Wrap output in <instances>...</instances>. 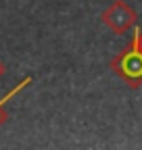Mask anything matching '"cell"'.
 I'll use <instances>...</instances> for the list:
<instances>
[{
  "instance_id": "4",
  "label": "cell",
  "mask_w": 142,
  "mask_h": 150,
  "mask_svg": "<svg viewBox=\"0 0 142 150\" xmlns=\"http://www.w3.org/2000/svg\"><path fill=\"white\" fill-rule=\"evenodd\" d=\"M132 40H134V42H136V46L142 50V29H140V27H136V29H134V35H132Z\"/></svg>"
},
{
  "instance_id": "5",
  "label": "cell",
  "mask_w": 142,
  "mask_h": 150,
  "mask_svg": "<svg viewBox=\"0 0 142 150\" xmlns=\"http://www.w3.org/2000/svg\"><path fill=\"white\" fill-rule=\"evenodd\" d=\"M2 71H4V65H2V63H0V75H2Z\"/></svg>"
},
{
  "instance_id": "2",
  "label": "cell",
  "mask_w": 142,
  "mask_h": 150,
  "mask_svg": "<svg viewBox=\"0 0 142 150\" xmlns=\"http://www.w3.org/2000/svg\"><path fill=\"white\" fill-rule=\"evenodd\" d=\"M138 13L126 2V0H113L100 15V21L109 27L113 33H126L128 29H132L136 25Z\"/></svg>"
},
{
  "instance_id": "1",
  "label": "cell",
  "mask_w": 142,
  "mask_h": 150,
  "mask_svg": "<svg viewBox=\"0 0 142 150\" xmlns=\"http://www.w3.org/2000/svg\"><path fill=\"white\" fill-rule=\"evenodd\" d=\"M109 65H111L113 73L119 75L130 88L136 90L142 86V50L136 46L134 40H130V44L126 48L117 52Z\"/></svg>"
},
{
  "instance_id": "3",
  "label": "cell",
  "mask_w": 142,
  "mask_h": 150,
  "mask_svg": "<svg viewBox=\"0 0 142 150\" xmlns=\"http://www.w3.org/2000/svg\"><path fill=\"white\" fill-rule=\"evenodd\" d=\"M27 83H31V77H25V79H23L21 83H17V88H15V90H11V92L6 94V96H4L2 100H0V123H2V121L6 119V112H4V104H6V102H9V100H11L13 96H17V94H19V92H21V90H23V88H25Z\"/></svg>"
}]
</instances>
